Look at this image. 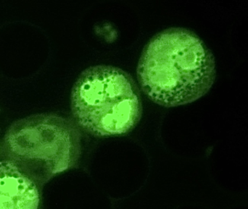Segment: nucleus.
Listing matches in <instances>:
<instances>
[{"mask_svg":"<svg viewBox=\"0 0 248 209\" xmlns=\"http://www.w3.org/2000/svg\"><path fill=\"white\" fill-rule=\"evenodd\" d=\"M81 134L72 120L55 113L31 115L6 132L1 156L37 187L75 166L81 156Z\"/></svg>","mask_w":248,"mask_h":209,"instance_id":"nucleus-2","label":"nucleus"},{"mask_svg":"<svg viewBox=\"0 0 248 209\" xmlns=\"http://www.w3.org/2000/svg\"><path fill=\"white\" fill-rule=\"evenodd\" d=\"M71 100L76 124L97 137L128 132L142 113L135 81L112 65H95L83 71L73 87Z\"/></svg>","mask_w":248,"mask_h":209,"instance_id":"nucleus-3","label":"nucleus"},{"mask_svg":"<svg viewBox=\"0 0 248 209\" xmlns=\"http://www.w3.org/2000/svg\"><path fill=\"white\" fill-rule=\"evenodd\" d=\"M39 202L36 184L13 163L0 161V209H38Z\"/></svg>","mask_w":248,"mask_h":209,"instance_id":"nucleus-4","label":"nucleus"},{"mask_svg":"<svg viewBox=\"0 0 248 209\" xmlns=\"http://www.w3.org/2000/svg\"><path fill=\"white\" fill-rule=\"evenodd\" d=\"M216 77L212 51L185 28H170L155 35L144 47L137 67L144 94L166 107L201 98L211 90Z\"/></svg>","mask_w":248,"mask_h":209,"instance_id":"nucleus-1","label":"nucleus"}]
</instances>
